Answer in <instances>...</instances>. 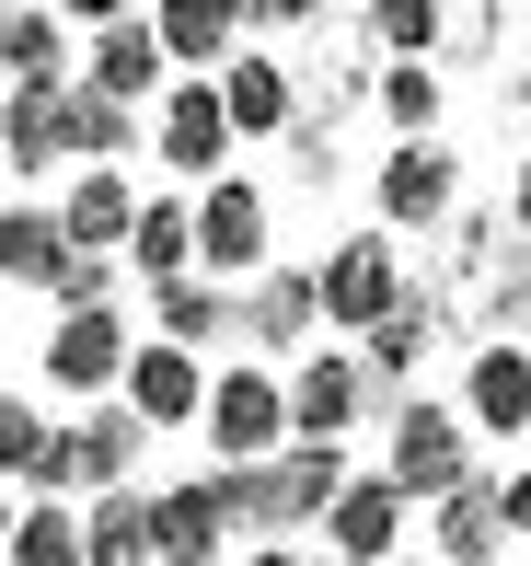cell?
Returning <instances> with one entry per match:
<instances>
[{
    "label": "cell",
    "mask_w": 531,
    "mask_h": 566,
    "mask_svg": "<svg viewBox=\"0 0 531 566\" xmlns=\"http://www.w3.org/2000/svg\"><path fill=\"white\" fill-rule=\"evenodd\" d=\"M509 532H520V521H509V485H474V474H463V485H450V497H439V555H450V566L497 555V544H509Z\"/></svg>",
    "instance_id": "ac0fdd59"
},
{
    "label": "cell",
    "mask_w": 531,
    "mask_h": 566,
    "mask_svg": "<svg viewBox=\"0 0 531 566\" xmlns=\"http://www.w3.org/2000/svg\"><path fill=\"white\" fill-rule=\"evenodd\" d=\"M162 70H173V35H162V23H139V12L93 23V59H82V82L128 93V105H162Z\"/></svg>",
    "instance_id": "ba28073f"
},
{
    "label": "cell",
    "mask_w": 531,
    "mask_h": 566,
    "mask_svg": "<svg viewBox=\"0 0 531 566\" xmlns=\"http://www.w3.org/2000/svg\"><path fill=\"white\" fill-rule=\"evenodd\" d=\"M197 428H209V451H220V462H266L277 440H300L289 381H277V370H220V381H209V417H197Z\"/></svg>",
    "instance_id": "7a4b0ae2"
},
{
    "label": "cell",
    "mask_w": 531,
    "mask_h": 566,
    "mask_svg": "<svg viewBox=\"0 0 531 566\" xmlns=\"http://www.w3.org/2000/svg\"><path fill=\"white\" fill-rule=\"evenodd\" d=\"M404 301V254L382 231H359V243H336V266H323V324H347V336H370Z\"/></svg>",
    "instance_id": "5b68a950"
},
{
    "label": "cell",
    "mask_w": 531,
    "mask_h": 566,
    "mask_svg": "<svg viewBox=\"0 0 531 566\" xmlns=\"http://www.w3.org/2000/svg\"><path fill=\"white\" fill-rule=\"evenodd\" d=\"M128 231H139L128 174H116V163H93L82 186H70V243H105V254H128Z\"/></svg>",
    "instance_id": "cb8c5ba5"
},
{
    "label": "cell",
    "mask_w": 531,
    "mask_h": 566,
    "mask_svg": "<svg viewBox=\"0 0 531 566\" xmlns=\"http://www.w3.org/2000/svg\"><path fill=\"white\" fill-rule=\"evenodd\" d=\"M220 93H232L243 139H277V127H300V93H289V70H277V59H220Z\"/></svg>",
    "instance_id": "603a6c76"
},
{
    "label": "cell",
    "mask_w": 531,
    "mask_h": 566,
    "mask_svg": "<svg viewBox=\"0 0 531 566\" xmlns=\"http://www.w3.org/2000/svg\"><path fill=\"white\" fill-rule=\"evenodd\" d=\"M439 324H450V313H439V290H404L393 313L370 324V370H382V381H404L427 347H439Z\"/></svg>",
    "instance_id": "484cf974"
},
{
    "label": "cell",
    "mask_w": 531,
    "mask_h": 566,
    "mask_svg": "<svg viewBox=\"0 0 531 566\" xmlns=\"http://www.w3.org/2000/svg\"><path fill=\"white\" fill-rule=\"evenodd\" d=\"M370 105H382V116L404 127V139H416V127H439V82H427V70H416V59H393V70H382V82H370Z\"/></svg>",
    "instance_id": "1f68e13d"
},
{
    "label": "cell",
    "mask_w": 531,
    "mask_h": 566,
    "mask_svg": "<svg viewBox=\"0 0 531 566\" xmlns=\"http://www.w3.org/2000/svg\"><path fill=\"white\" fill-rule=\"evenodd\" d=\"M255 23H323V0H243Z\"/></svg>",
    "instance_id": "d6a6232c"
},
{
    "label": "cell",
    "mask_w": 531,
    "mask_h": 566,
    "mask_svg": "<svg viewBox=\"0 0 531 566\" xmlns=\"http://www.w3.org/2000/svg\"><path fill=\"white\" fill-rule=\"evenodd\" d=\"M439 313L463 324V336H531V254H520L497 220H463V231H450Z\"/></svg>",
    "instance_id": "6da1fadb"
},
{
    "label": "cell",
    "mask_w": 531,
    "mask_h": 566,
    "mask_svg": "<svg viewBox=\"0 0 531 566\" xmlns=\"http://www.w3.org/2000/svg\"><path fill=\"white\" fill-rule=\"evenodd\" d=\"M82 555H93V566H139V555H162V521H150V497H128V474L93 485V509H82Z\"/></svg>",
    "instance_id": "2e32d148"
},
{
    "label": "cell",
    "mask_w": 531,
    "mask_h": 566,
    "mask_svg": "<svg viewBox=\"0 0 531 566\" xmlns=\"http://www.w3.org/2000/svg\"><path fill=\"white\" fill-rule=\"evenodd\" d=\"M463 428L474 417H450V405H404L393 417V474L416 485V497H450V485H463Z\"/></svg>",
    "instance_id": "4fadbf2b"
},
{
    "label": "cell",
    "mask_w": 531,
    "mask_h": 566,
    "mask_svg": "<svg viewBox=\"0 0 531 566\" xmlns=\"http://www.w3.org/2000/svg\"><path fill=\"white\" fill-rule=\"evenodd\" d=\"M0 555H12V566H70V555H82V509H59L46 485H23V509H12V532H0Z\"/></svg>",
    "instance_id": "d4e9b609"
},
{
    "label": "cell",
    "mask_w": 531,
    "mask_h": 566,
    "mask_svg": "<svg viewBox=\"0 0 531 566\" xmlns=\"http://www.w3.org/2000/svg\"><path fill=\"white\" fill-rule=\"evenodd\" d=\"M232 139H243V116H232V93H220V70L173 82V93H162V116H150V150H162V163L185 174V186H209Z\"/></svg>",
    "instance_id": "3957f363"
},
{
    "label": "cell",
    "mask_w": 531,
    "mask_h": 566,
    "mask_svg": "<svg viewBox=\"0 0 531 566\" xmlns=\"http://www.w3.org/2000/svg\"><path fill=\"white\" fill-rule=\"evenodd\" d=\"M0 150H12V174H46V163H70V93H59V82H12Z\"/></svg>",
    "instance_id": "9a60e30c"
},
{
    "label": "cell",
    "mask_w": 531,
    "mask_h": 566,
    "mask_svg": "<svg viewBox=\"0 0 531 566\" xmlns=\"http://www.w3.org/2000/svg\"><path fill=\"white\" fill-rule=\"evenodd\" d=\"M59 440H70V428H46L23 394L0 405V474H12V485H59Z\"/></svg>",
    "instance_id": "f1b7e54d"
},
{
    "label": "cell",
    "mask_w": 531,
    "mask_h": 566,
    "mask_svg": "<svg viewBox=\"0 0 531 566\" xmlns=\"http://www.w3.org/2000/svg\"><path fill=\"white\" fill-rule=\"evenodd\" d=\"M70 12H82V23H116V12H139V0H70Z\"/></svg>",
    "instance_id": "836d02e7"
},
{
    "label": "cell",
    "mask_w": 531,
    "mask_h": 566,
    "mask_svg": "<svg viewBox=\"0 0 531 566\" xmlns=\"http://www.w3.org/2000/svg\"><path fill=\"white\" fill-rule=\"evenodd\" d=\"M150 521H162V555H220L232 544V497H220V474L209 485H173V497H150Z\"/></svg>",
    "instance_id": "ffe728a7"
},
{
    "label": "cell",
    "mask_w": 531,
    "mask_h": 566,
    "mask_svg": "<svg viewBox=\"0 0 531 566\" xmlns=\"http://www.w3.org/2000/svg\"><path fill=\"white\" fill-rule=\"evenodd\" d=\"M509 220H520V231H531V163H520V197H509Z\"/></svg>",
    "instance_id": "d590c367"
},
{
    "label": "cell",
    "mask_w": 531,
    "mask_h": 566,
    "mask_svg": "<svg viewBox=\"0 0 531 566\" xmlns=\"http://www.w3.org/2000/svg\"><path fill=\"white\" fill-rule=\"evenodd\" d=\"M128 266L150 277V290L197 266V209H185V197H139V231H128Z\"/></svg>",
    "instance_id": "7402d4cb"
},
{
    "label": "cell",
    "mask_w": 531,
    "mask_h": 566,
    "mask_svg": "<svg viewBox=\"0 0 531 566\" xmlns=\"http://www.w3.org/2000/svg\"><path fill=\"white\" fill-rule=\"evenodd\" d=\"M463 417L497 428V440H520V428H531V336H486V347H474V370H463Z\"/></svg>",
    "instance_id": "7c38bea8"
},
{
    "label": "cell",
    "mask_w": 531,
    "mask_h": 566,
    "mask_svg": "<svg viewBox=\"0 0 531 566\" xmlns=\"http://www.w3.org/2000/svg\"><path fill=\"white\" fill-rule=\"evenodd\" d=\"M370 381L382 370H359V358H300L289 370V417H300V440H336V428H359V405H370Z\"/></svg>",
    "instance_id": "5bb4252c"
},
{
    "label": "cell",
    "mask_w": 531,
    "mask_h": 566,
    "mask_svg": "<svg viewBox=\"0 0 531 566\" xmlns=\"http://www.w3.org/2000/svg\"><path fill=\"white\" fill-rule=\"evenodd\" d=\"M150 23L173 35V70H220L255 12H243V0H150Z\"/></svg>",
    "instance_id": "e0dca14e"
},
{
    "label": "cell",
    "mask_w": 531,
    "mask_h": 566,
    "mask_svg": "<svg viewBox=\"0 0 531 566\" xmlns=\"http://www.w3.org/2000/svg\"><path fill=\"white\" fill-rule=\"evenodd\" d=\"M128 116H139L128 93H105V82H82V93H70V163H116V150L139 139Z\"/></svg>",
    "instance_id": "83f0119b"
},
{
    "label": "cell",
    "mask_w": 531,
    "mask_h": 566,
    "mask_svg": "<svg viewBox=\"0 0 531 566\" xmlns=\"http://www.w3.org/2000/svg\"><path fill=\"white\" fill-rule=\"evenodd\" d=\"M370 197H382V220H404V231H427V220H450V197H463V174H450V150L427 139V127H416V139H404L393 163L370 174Z\"/></svg>",
    "instance_id": "30bf717a"
},
{
    "label": "cell",
    "mask_w": 531,
    "mask_h": 566,
    "mask_svg": "<svg viewBox=\"0 0 531 566\" xmlns=\"http://www.w3.org/2000/svg\"><path fill=\"white\" fill-rule=\"evenodd\" d=\"M509 521H520V532H531V474H509Z\"/></svg>",
    "instance_id": "e575fe53"
},
{
    "label": "cell",
    "mask_w": 531,
    "mask_h": 566,
    "mask_svg": "<svg viewBox=\"0 0 531 566\" xmlns=\"http://www.w3.org/2000/svg\"><path fill=\"white\" fill-rule=\"evenodd\" d=\"M128 324L105 313V301H70L59 313V336H46V381H59V394H116V381H128Z\"/></svg>",
    "instance_id": "277c9868"
},
{
    "label": "cell",
    "mask_w": 531,
    "mask_h": 566,
    "mask_svg": "<svg viewBox=\"0 0 531 566\" xmlns=\"http://www.w3.org/2000/svg\"><path fill=\"white\" fill-rule=\"evenodd\" d=\"M59 266H70V209H12L0 220V277L12 290H46Z\"/></svg>",
    "instance_id": "44dd1931"
},
{
    "label": "cell",
    "mask_w": 531,
    "mask_h": 566,
    "mask_svg": "<svg viewBox=\"0 0 531 566\" xmlns=\"http://www.w3.org/2000/svg\"><path fill=\"white\" fill-rule=\"evenodd\" d=\"M404 509H416V485H404V474H359L336 509H323V544L359 555V566H382V555L404 544Z\"/></svg>",
    "instance_id": "9c48e42d"
},
{
    "label": "cell",
    "mask_w": 531,
    "mask_h": 566,
    "mask_svg": "<svg viewBox=\"0 0 531 566\" xmlns=\"http://www.w3.org/2000/svg\"><path fill=\"white\" fill-rule=\"evenodd\" d=\"M150 313H162V336H220V324H232V301H220V266H185V277H162V301H150Z\"/></svg>",
    "instance_id": "f546056e"
},
{
    "label": "cell",
    "mask_w": 531,
    "mask_h": 566,
    "mask_svg": "<svg viewBox=\"0 0 531 566\" xmlns=\"http://www.w3.org/2000/svg\"><path fill=\"white\" fill-rule=\"evenodd\" d=\"M197 266H220V277L266 266V197L243 174H209V197H197Z\"/></svg>",
    "instance_id": "8992f818"
},
{
    "label": "cell",
    "mask_w": 531,
    "mask_h": 566,
    "mask_svg": "<svg viewBox=\"0 0 531 566\" xmlns=\"http://www.w3.org/2000/svg\"><path fill=\"white\" fill-rule=\"evenodd\" d=\"M116 394H128L150 428H197V417H209V370H197L185 336H150V347L128 358V381H116Z\"/></svg>",
    "instance_id": "52a82bcc"
},
{
    "label": "cell",
    "mask_w": 531,
    "mask_h": 566,
    "mask_svg": "<svg viewBox=\"0 0 531 566\" xmlns=\"http://www.w3.org/2000/svg\"><path fill=\"white\" fill-rule=\"evenodd\" d=\"M370 46L382 59H450V0H370Z\"/></svg>",
    "instance_id": "4316f807"
},
{
    "label": "cell",
    "mask_w": 531,
    "mask_h": 566,
    "mask_svg": "<svg viewBox=\"0 0 531 566\" xmlns=\"http://www.w3.org/2000/svg\"><path fill=\"white\" fill-rule=\"evenodd\" d=\"M139 440H150V417H139L128 394L93 405V417H70V440H59V485H82V497H93V485H116V474L139 462Z\"/></svg>",
    "instance_id": "8fae6325"
},
{
    "label": "cell",
    "mask_w": 531,
    "mask_h": 566,
    "mask_svg": "<svg viewBox=\"0 0 531 566\" xmlns=\"http://www.w3.org/2000/svg\"><path fill=\"white\" fill-rule=\"evenodd\" d=\"M312 313H323V277H266L255 301H243V336H255L266 358H289V347H312Z\"/></svg>",
    "instance_id": "d6986e66"
},
{
    "label": "cell",
    "mask_w": 531,
    "mask_h": 566,
    "mask_svg": "<svg viewBox=\"0 0 531 566\" xmlns=\"http://www.w3.org/2000/svg\"><path fill=\"white\" fill-rule=\"evenodd\" d=\"M0 59H12V82H59V70H70V46H59V12H35V0H23V12L0 23Z\"/></svg>",
    "instance_id": "4dcf8cb0"
}]
</instances>
